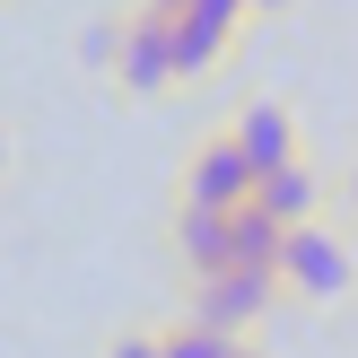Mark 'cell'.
<instances>
[{"instance_id": "6da1fadb", "label": "cell", "mask_w": 358, "mask_h": 358, "mask_svg": "<svg viewBox=\"0 0 358 358\" xmlns=\"http://www.w3.org/2000/svg\"><path fill=\"white\" fill-rule=\"evenodd\" d=\"M271 280H280V306H306V315H332L358 280V254H350V227H341V201L315 210V219H289L271 245Z\"/></svg>"}, {"instance_id": "52a82bcc", "label": "cell", "mask_w": 358, "mask_h": 358, "mask_svg": "<svg viewBox=\"0 0 358 358\" xmlns=\"http://www.w3.org/2000/svg\"><path fill=\"white\" fill-rule=\"evenodd\" d=\"M166 262H175V280H201V271H219V262H236V245H227V210L175 201L166 210Z\"/></svg>"}, {"instance_id": "9c48e42d", "label": "cell", "mask_w": 358, "mask_h": 358, "mask_svg": "<svg viewBox=\"0 0 358 358\" xmlns=\"http://www.w3.org/2000/svg\"><path fill=\"white\" fill-rule=\"evenodd\" d=\"M96 358H157V332H149V324H122V332L96 341Z\"/></svg>"}, {"instance_id": "277c9868", "label": "cell", "mask_w": 358, "mask_h": 358, "mask_svg": "<svg viewBox=\"0 0 358 358\" xmlns=\"http://www.w3.org/2000/svg\"><path fill=\"white\" fill-rule=\"evenodd\" d=\"M245 192H254V166H245V149L227 131H201L184 149V175H175V201H201V210H245Z\"/></svg>"}, {"instance_id": "7a4b0ae2", "label": "cell", "mask_w": 358, "mask_h": 358, "mask_svg": "<svg viewBox=\"0 0 358 358\" xmlns=\"http://www.w3.org/2000/svg\"><path fill=\"white\" fill-rule=\"evenodd\" d=\"M184 315L227 332V341H245V332H262L280 315V280H271V262H219V271L184 280Z\"/></svg>"}, {"instance_id": "ba28073f", "label": "cell", "mask_w": 358, "mask_h": 358, "mask_svg": "<svg viewBox=\"0 0 358 358\" xmlns=\"http://www.w3.org/2000/svg\"><path fill=\"white\" fill-rule=\"evenodd\" d=\"M157 332V358H227V332H210V324H192L184 306L166 315V324H149Z\"/></svg>"}, {"instance_id": "3957f363", "label": "cell", "mask_w": 358, "mask_h": 358, "mask_svg": "<svg viewBox=\"0 0 358 358\" xmlns=\"http://www.w3.org/2000/svg\"><path fill=\"white\" fill-rule=\"evenodd\" d=\"M87 52L105 62V79H114L131 105H140V96H175V79H166V17H157V9H140V0L105 17Z\"/></svg>"}, {"instance_id": "5b68a950", "label": "cell", "mask_w": 358, "mask_h": 358, "mask_svg": "<svg viewBox=\"0 0 358 358\" xmlns=\"http://www.w3.org/2000/svg\"><path fill=\"white\" fill-rule=\"evenodd\" d=\"M245 201H254L271 227H289V219H315V210H332V201H341V184H332V166L306 149V157H289V166L254 175V192H245Z\"/></svg>"}, {"instance_id": "8992f818", "label": "cell", "mask_w": 358, "mask_h": 358, "mask_svg": "<svg viewBox=\"0 0 358 358\" xmlns=\"http://www.w3.org/2000/svg\"><path fill=\"white\" fill-rule=\"evenodd\" d=\"M219 131L245 149V166H254V175H271V166H289V157H306V122H297L280 96H254V105H236V114H227Z\"/></svg>"}, {"instance_id": "4fadbf2b", "label": "cell", "mask_w": 358, "mask_h": 358, "mask_svg": "<svg viewBox=\"0 0 358 358\" xmlns=\"http://www.w3.org/2000/svg\"><path fill=\"white\" fill-rule=\"evenodd\" d=\"M140 9H157V17H175V9H184V0H140Z\"/></svg>"}, {"instance_id": "30bf717a", "label": "cell", "mask_w": 358, "mask_h": 358, "mask_svg": "<svg viewBox=\"0 0 358 358\" xmlns=\"http://www.w3.org/2000/svg\"><path fill=\"white\" fill-rule=\"evenodd\" d=\"M9 184H17V122L0 114V192H9Z\"/></svg>"}, {"instance_id": "8fae6325", "label": "cell", "mask_w": 358, "mask_h": 358, "mask_svg": "<svg viewBox=\"0 0 358 358\" xmlns=\"http://www.w3.org/2000/svg\"><path fill=\"white\" fill-rule=\"evenodd\" d=\"M297 0H245V17H254V27H271V17H289Z\"/></svg>"}, {"instance_id": "7c38bea8", "label": "cell", "mask_w": 358, "mask_h": 358, "mask_svg": "<svg viewBox=\"0 0 358 358\" xmlns=\"http://www.w3.org/2000/svg\"><path fill=\"white\" fill-rule=\"evenodd\" d=\"M227 358H271V350H262L254 332H245V341H227Z\"/></svg>"}]
</instances>
